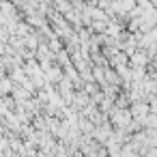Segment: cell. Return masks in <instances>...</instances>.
<instances>
[{"instance_id":"1","label":"cell","mask_w":157,"mask_h":157,"mask_svg":"<svg viewBox=\"0 0 157 157\" xmlns=\"http://www.w3.org/2000/svg\"><path fill=\"white\" fill-rule=\"evenodd\" d=\"M112 121H114L116 127L127 129V127H131V112L129 110H123V108H116V112L112 114Z\"/></svg>"},{"instance_id":"3","label":"cell","mask_w":157,"mask_h":157,"mask_svg":"<svg viewBox=\"0 0 157 157\" xmlns=\"http://www.w3.org/2000/svg\"><path fill=\"white\" fill-rule=\"evenodd\" d=\"M131 63H133L136 67H142V65H146V58H144L142 52H136V54H131Z\"/></svg>"},{"instance_id":"2","label":"cell","mask_w":157,"mask_h":157,"mask_svg":"<svg viewBox=\"0 0 157 157\" xmlns=\"http://www.w3.org/2000/svg\"><path fill=\"white\" fill-rule=\"evenodd\" d=\"M148 112H151V108H148V105H144V103H136V105H133V110H131V116H133V118H138L140 123H144V121H146V116H148Z\"/></svg>"}]
</instances>
